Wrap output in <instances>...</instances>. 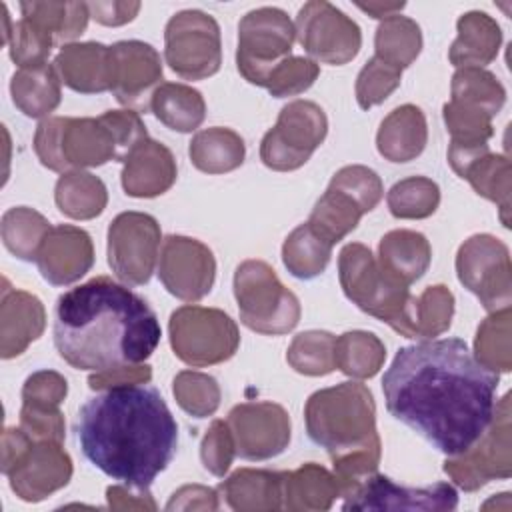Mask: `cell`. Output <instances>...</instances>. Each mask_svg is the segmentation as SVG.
Here are the masks:
<instances>
[{
  "mask_svg": "<svg viewBox=\"0 0 512 512\" xmlns=\"http://www.w3.org/2000/svg\"><path fill=\"white\" fill-rule=\"evenodd\" d=\"M498 372L480 364L460 338L424 340L396 352L382 378L386 410L438 452L460 456L488 430Z\"/></svg>",
  "mask_w": 512,
  "mask_h": 512,
  "instance_id": "cell-1",
  "label": "cell"
},
{
  "mask_svg": "<svg viewBox=\"0 0 512 512\" xmlns=\"http://www.w3.org/2000/svg\"><path fill=\"white\" fill-rule=\"evenodd\" d=\"M74 432L92 466L134 490H148L178 446V424L148 382L110 386L88 398Z\"/></svg>",
  "mask_w": 512,
  "mask_h": 512,
  "instance_id": "cell-2",
  "label": "cell"
},
{
  "mask_svg": "<svg viewBox=\"0 0 512 512\" xmlns=\"http://www.w3.org/2000/svg\"><path fill=\"white\" fill-rule=\"evenodd\" d=\"M160 322L148 302L108 276L64 292L54 310V346L76 370L142 364L158 348Z\"/></svg>",
  "mask_w": 512,
  "mask_h": 512,
  "instance_id": "cell-3",
  "label": "cell"
},
{
  "mask_svg": "<svg viewBox=\"0 0 512 512\" xmlns=\"http://www.w3.org/2000/svg\"><path fill=\"white\" fill-rule=\"evenodd\" d=\"M374 414L372 392L362 382L318 390L306 402V432L328 452L342 498L378 468L380 438Z\"/></svg>",
  "mask_w": 512,
  "mask_h": 512,
  "instance_id": "cell-4",
  "label": "cell"
},
{
  "mask_svg": "<svg viewBox=\"0 0 512 512\" xmlns=\"http://www.w3.org/2000/svg\"><path fill=\"white\" fill-rule=\"evenodd\" d=\"M338 276L346 298L362 312L406 338H416V296L386 278L364 244L352 242L340 250Z\"/></svg>",
  "mask_w": 512,
  "mask_h": 512,
  "instance_id": "cell-5",
  "label": "cell"
},
{
  "mask_svg": "<svg viewBox=\"0 0 512 512\" xmlns=\"http://www.w3.org/2000/svg\"><path fill=\"white\" fill-rule=\"evenodd\" d=\"M240 322L260 334H286L300 320L298 298L262 260H246L234 272Z\"/></svg>",
  "mask_w": 512,
  "mask_h": 512,
  "instance_id": "cell-6",
  "label": "cell"
},
{
  "mask_svg": "<svg viewBox=\"0 0 512 512\" xmlns=\"http://www.w3.org/2000/svg\"><path fill=\"white\" fill-rule=\"evenodd\" d=\"M382 194V180L374 170L360 164L344 166L318 198L308 224L330 244H336L358 226L366 212L376 208Z\"/></svg>",
  "mask_w": 512,
  "mask_h": 512,
  "instance_id": "cell-7",
  "label": "cell"
},
{
  "mask_svg": "<svg viewBox=\"0 0 512 512\" xmlns=\"http://www.w3.org/2000/svg\"><path fill=\"white\" fill-rule=\"evenodd\" d=\"M168 328L174 354L196 368L232 358L240 344L236 322L218 308L180 306L172 312Z\"/></svg>",
  "mask_w": 512,
  "mask_h": 512,
  "instance_id": "cell-8",
  "label": "cell"
},
{
  "mask_svg": "<svg viewBox=\"0 0 512 512\" xmlns=\"http://www.w3.org/2000/svg\"><path fill=\"white\" fill-rule=\"evenodd\" d=\"M164 58L184 80H204L216 74L222 64L218 22L202 10L174 14L164 30Z\"/></svg>",
  "mask_w": 512,
  "mask_h": 512,
  "instance_id": "cell-9",
  "label": "cell"
},
{
  "mask_svg": "<svg viewBox=\"0 0 512 512\" xmlns=\"http://www.w3.org/2000/svg\"><path fill=\"white\" fill-rule=\"evenodd\" d=\"M328 120L324 110L310 100L288 102L260 142V160L278 172L304 166L324 142Z\"/></svg>",
  "mask_w": 512,
  "mask_h": 512,
  "instance_id": "cell-10",
  "label": "cell"
},
{
  "mask_svg": "<svg viewBox=\"0 0 512 512\" xmlns=\"http://www.w3.org/2000/svg\"><path fill=\"white\" fill-rule=\"evenodd\" d=\"M294 40L296 28L284 10L272 6L250 10L238 24V72L250 84H258L272 64L290 56Z\"/></svg>",
  "mask_w": 512,
  "mask_h": 512,
  "instance_id": "cell-11",
  "label": "cell"
},
{
  "mask_svg": "<svg viewBox=\"0 0 512 512\" xmlns=\"http://www.w3.org/2000/svg\"><path fill=\"white\" fill-rule=\"evenodd\" d=\"M456 272L488 312L510 308V254L504 242L490 234H474L456 254Z\"/></svg>",
  "mask_w": 512,
  "mask_h": 512,
  "instance_id": "cell-12",
  "label": "cell"
},
{
  "mask_svg": "<svg viewBox=\"0 0 512 512\" xmlns=\"http://www.w3.org/2000/svg\"><path fill=\"white\" fill-rule=\"evenodd\" d=\"M160 226L144 212H122L108 228V264L126 286H142L150 280L158 250Z\"/></svg>",
  "mask_w": 512,
  "mask_h": 512,
  "instance_id": "cell-13",
  "label": "cell"
},
{
  "mask_svg": "<svg viewBox=\"0 0 512 512\" xmlns=\"http://www.w3.org/2000/svg\"><path fill=\"white\" fill-rule=\"evenodd\" d=\"M296 40L314 58L332 66L350 62L360 46V26L324 0L306 2L296 16Z\"/></svg>",
  "mask_w": 512,
  "mask_h": 512,
  "instance_id": "cell-14",
  "label": "cell"
},
{
  "mask_svg": "<svg viewBox=\"0 0 512 512\" xmlns=\"http://www.w3.org/2000/svg\"><path fill=\"white\" fill-rule=\"evenodd\" d=\"M444 472L466 492H474L494 478H510V396L496 404L494 418L482 438L464 454L450 456Z\"/></svg>",
  "mask_w": 512,
  "mask_h": 512,
  "instance_id": "cell-15",
  "label": "cell"
},
{
  "mask_svg": "<svg viewBox=\"0 0 512 512\" xmlns=\"http://www.w3.org/2000/svg\"><path fill=\"white\" fill-rule=\"evenodd\" d=\"M236 454L244 460H268L284 452L290 442L288 412L274 402H244L226 420Z\"/></svg>",
  "mask_w": 512,
  "mask_h": 512,
  "instance_id": "cell-16",
  "label": "cell"
},
{
  "mask_svg": "<svg viewBox=\"0 0 512 512\" xmlns=\"http://www.w3.org/2000/svg\"><path fill=\"white\" fill-rule=\"evenodd\" d=\"M158 278L172 296L196 302L212 290L216 278L214 254L196 238L172 234L162 244Z\"/></svg>",
  "mask_w": 512,
  "mask_h": 512,
  "instance_id": "cell-17",
  "label": "cell"
},
{
  "mask_svg": "<svg viewBox=\"0 0 512 512\" xmlns=\"http://www.w3.org/2000/svg\"><path fill=\"white\" fill-rule=\"evenodd\" d=\"M458 494L454 486L436 482L424 488H408L392 482L388 476H366L346 498L342 510H454Z\"/></svg>",
  "mask_w": 512,
  "mask_h": 512,
  "instance_id": "cell-18",
  "label": "cell"
},
{
  "mask_svg": "<svg viewBox=\"0 0 512 512\" xmlns=\"http://www.w3.org/2000/svg\"><path fill=\"white\" fill-rule=\"evenodd\" d=\"M4 474L20 500L40 502L70 482L72 460L62 442L32 440Z\"/></svg>",
  "mask_w": 512,
  "mask_h": 512,
  "instance_id": "cell-19",
  "label": "cell"
},
{
  "mask_svg": "<svg viewBox=\"0 0 512 512\" xmlns=\"http://www.w3.org/2000/svg\"><path fill=\"white\" fill-rule=\"evenodd\" d=\"M112 48V92L128 110L146 112L156 84L162 80L160 54L146 42L122 40Z\"/></svg>",
  "mask_w": 512,
  "mask_h": 512,
  "instance_id": "cell-20",
  "label": "cell"
},
{
  "mask_svg": "<svg viewBox=\"0 0 512 512\" xmlns=\"http://www.w3.org/2000/svg\"><path fill=\"white\" fill-rule=\"evenodd\" d=\"M94 264V246L90 234L78 226H52L46 234L36 266L52 286H66L82 278Z\"/></svg>",
  "mask_w": 512,
  "mask_h": 512,
  "instance_id": "cell-21",
  "label": "cell"
},
{
  "mask_svg": "<svg viewBox=\"0 0 512 512\" xmlns=\"http://www.w3.org/2000/svg\"><path fill=\"white\" fill-rule=\"evenodd\" d=\"M60 156L66 168L102 166L108 160H122L118 138L104 116L64 118L60 134Z\"/></svg>",
  "mask_w": 512,
  "mask_h": 512,
  "instance_id": "cell-22",
  "label": "cell"
},
{
  "mask_svg": "<svg viewBox=\"0 0 512 512\" xmlns=\"http://www.w3.org/2000/svg\"><path fill=\"white\" fill-rule=\"evenodd\" d=\"M122 164V188L128 196L154 198L170 190L176 182V160L172 152L152 138L140 140L122 158Z\"/></svg>",
  "mask_w": 512,
  "mask_h": 512,
  "instance_id": "cell-23",
  "label": "cell"
},
{
  "mask_svg": "<svg viewBox=\"0 0 512 512\" xmlns=\"http://www.w3.org/2000/svg\"><path fill=\"white\" fill-rule=\"evenodd\" d=\"M60 80L80 94L112 90V48L100 42L66 44L54 58Z\"/></svg>",
  "mask_w": 512,
  "mask_h": 512,
  "instance_id": "cell-24",
  "label": "cell"
},
{
  "mask_svg": "<svg viewBox=\"0 0 512 512\" xmlns=\"http://www.w3.org/2000/svg\"><path fill=\"white\" fill-rule=\"evenodd\" d=\"M46 326L42 302L24 290H2L0 306V354L4 360L20 356L30 342L40 338Z\"/></svg>",
  "mask_w": 512,
  "mask_h": 512,
  "instance_id": "cell-25",
  "label": "cell"
},
{
  "mask_svg": "<svg viewBox=\"0 0 512 512\" xmlns=\"http://www.w3.org/2000/svg\"><path fill=\"white\" fill-rule=\"evenodd\" d=\"M432 260V248L424 234L414 230H392L378 246V266L386 278L410 286L424 276Z\"/></svg>",
  "mask_w": 512,
  "mask_h": 512,
  "instance_id": "cell-26",
  "label": "cell"
},
{
  "mask_svg": "<svg viewBox=\"0 0 512 512\" xmlns=\"http://www.w3.org/2000/svg\"><path fill=\"white\" fill-rule=\"evenodd\" d=\"M428 140L424 112L414 104L394 108L376 134L378 152L390 162H410L422 154Z\"/></svg>",
  "mask_w": 512,
  "mask_h": 512,
  "instance_id": "cell-27",
  "label": "cell"
},
{
  "mask_svg": "<svg viewBox=\"0 0 512 512\" xmlns=\"http://www.w3.org/2000/svg\"><path fill=\"white\" fill-rule=\"evenodd\" d=\"M282 478L284 472L240 468L218 486V492L238 512L280 510L284 506Z\"/></svg>",
  "mask_w": 512,
  "mask_h": 512,
  "instance_id": "cell-28",
  "label": "cell"
},
{
  "mask_svg": "<svg viewBox=\"0 0 512 512\" xmlns=\"http://www.w3.org/2000/svg\"><path fill=\"white\" fill-rule=\"evenodd\" d=\"M458 38L452 42L448 58L456 68H482L490 64L500 48L502 32L486 12H468L458 18Z\"/></svg>",
  "mask_w": 512,
  "mask_h": 512,
  "instance_id": "cell-29",
  "label": "cell"
},
{
  "mask_svg": "<svg viewBox=\"0 0 512 512\" xmlns=\"http://www.w3.org/2000/svg\"><path fill=\"white\" fill-rule=\"evenodd\" d=\"M60 76L54 64H38L26 66L14 72L10 80V94L16 108L28 118L48 116L62 98L60 92Z\"/></svg>",
  "mask_w": 512,
  "mask_h": 512,
  "instance_id": "cell-30",
  "label": "cell"
},
{
  "mask_svg": "<svg viewBox=\"0 0 512 512\" xmlns=\"http://www.w3.org/2000/svg\"><path fill=\"white\" fill-rule=\"evenodd\" d=\"M340 496V486L334 474L326 468L308 462L294 472H284L282 478V508L288 510H328Z\"/></svg>",
  "mask_w": 512,
  "mask_h": 512,
  "instance_id": "cell-31",
  "label": "cell"
},
{
  "mask_svg": "<svg viewBox=\"0 0 512 512\" xmlns=\"http://www.w3.org/2000/svg\"><path fill=\"white\" fill-rule=\"evenodd\" d=\"M150 110L170 130L192 132L206 118V102L202 94L186 84H158L150 98Z\"/></svg>",
  "mask_w": 512,
  "mask_h": 512,
  "instance_id": "cell-32",
  "label": "cell"
},
{
  "mask_svg": "<svg viewBox=\"0 0 512 512\" xmlns=\"http://www.w3.org/2000/svg\"><path fill=\"white\" fill-rule=\"evenodd\" d=\"M188 154L200 172L224 174L236 170L244 162L246 146L234 130L214 126L194 134Z\"/></svg>",
  "mask_w": 512,
  "mask_h": 512,
  "instance_id": "cell-33",
  "label": "cell"
},
{
  "mask_svg": "<svg viewBox=\"0 0 512 512\" xmlns=\"http://www.w3.org/2000/svg\"><path fill=\"white\" fill-rule=\"evenodd\" d=\"M54 198L58 210L74 220H90L102 214L108 202L104 182L82 170L62 174L56 182Z\"/></svg>",
  "mask_w": 512,
  "mask_h": 512,
  "instance_id": "cell-34",
  "label": "cell"
},
{
  "mask_svg": "<svg viewBox=\"0 0 512 512\" xmlns=\"http://www.w3.org/2000/svg\"><path fill=\"white\" fill-rule=\"evenodd\" d=\"M332 246L308 222L296 226L282 246V260L288 272L300 280L322 274L330 262Z\"/></svg>",
  "mask_w": 512,
  "mask_h": 512,
  "instance_id": "cell-35",
  "label": "cell"
},
{
  "mask_svg": "<svg viewBox=\"0 0 512 512\" xmlns=\"http://www.w3.org/2000/svg\"><path fill=\"white\" fill-rule=\"evenodd\" d=\"M386 348L382 340L364 330L344 332L336 338L334 360L336 368L350 378H372L384 364Z\"/></svg>",
  "mask_w": 512,
  "mask_h": 512,
  "instance_id": "cell-36",
  "label": "cell"
},
{
  "mask_svg": "<svg viewBox=\"0 0 512 512\" xmlns=\"http://www.w3.org/2000/svg\"><path fill=\"white\" fill-rule=\"evenodd\" d=\"M376 58L402 70L410 66L422 50L420 26L406 16L394 14L380 22L374 38Z\"/></svg>",
  "mask_w": 512,
  "mask_h": 512,
  "instance_id": "cell-37",
  "label": "cell"
},
{
  "mask_svg": "<svg viewBox=\"0 0 512 512\" xmlns=\"http://www.w3.org/2000/svg\"><path fill=\"white\" fill-rule=\"evenodd\" d=\"M22 16L44 28L56 44L74 40L88 24V4L84 2H22Z\"/></svg>",
  "mask_w": 512,
  "mask_h": 512,
  "instance_id": "cell-38",
  "label": "cell"
},
{
  "mask_svg": "<svg viewBox=\"0 0 512 512\" xmlns=\"http://www.w3.org/2000/svg\"><path fill=\"white\" fill-rule=\"evenodd\" d=\"M50 222L36 210L26 206H16L2 216V240L4 246L20 260L36 262L38 250L50 232Z\"/></svg>",
  "mask_w": 512,
  "mask_h": 512,
  "instance_id": "cell-39",
  "label": "cell"
},
{
  "mask_svg": "<svg viewBox=\"0 0 512 512\" xmlns=\"http://www.w3.org/2000/svg\"><path fill=\"white\" fill-rule=\"evenodd\" d=\"M476 190V194L496 202L500 206V220L510 226V160L502 154H482L462 174Z\"/></svg>",
  "mask_w": 512,
  "mask_h": 512,
  "instance_id": "cell-40",
  "label": "cell"
},
{
  "mask_svg": "<svg viewBox=\"0 0 512 512\" xmlns=\"http://www.w3.org/2000/svg\"><path fill=\"white\" fill-rule=\"evenodd\" d=\"M506 90L500 80L484 68H458L452 76V102L474 106L496 116L504 106Z\"/></svg>",
  "mask_w": 512,
  "mask_h": 512,
  "instance_id": "cell-41",
  "label": "cell"
},
{
  "mask_svg": "<svg viewBox=\"0 0 512 512\" xmlns=\"http://www.w3.org/2000/svg\"><path fill=\"white\" fill-rule=\"evenodd\" d=\"M390 214L404 220L428 218L440 204V188L432 178L410 176L396 182L386 196Z\"/></svg>",
  "mask_w": 512,
  "mask_h": 512,
  "instance_id": "cell-42",
  "label": "cell"
},
{
  "mask_svg": "<svg viewBox=\"0 0 512 512\" xmlns=\"http://www.w3.org/2000/svg\"><path fill=\"white\" fill-rule=\"evenodd\" d=\"M334 344V334L326 330H308L294 336L286 352V360L300 374L324 376L336 368Z\"/></svg>",
  "mask_w": 512,
  "mask_h": 512,
  "instance_id": "cell-43",
  "label": "cell"
},
{
  "mask_svg": "<svg viewBox=\"0 0 512 512\" xmlns=\"http://www.w3.org/2000/svg\"><path fill=\"white\" fill-rule=\"evenodd\" d=\"M474 358L492 372H508L512 368L510 308L492 312L480 324L474 340Z\"/></svg>",
  "mask_w": 512,
  "mask_h": 512,
  "instance_id": "cell-44",
  "label": "cell"
},
{
  "mask_svg": "<svg viewBox=\"0 0 512 512\" xmlns=\"http://www.w3.org/2000/svg\"><path fill=\"white\" fill-rule=\"evenodd\" d=\"M320 74V66L312 58L286 56L272 64L258 80L256 86L266 88L274 98L296 96L308 90Z\"/></svg>",
  "mask_w": 512,
  "mask_h": 512,
  "instance_id": "cell-45",
  "label": "cell"
},
{
  "mask_svg": "<svg viewBox=\"0 0 512 512\" xmlns=\"http://www.w3.org/2000/svg\"><path fill=\"white\" fill-rule=\"evenodd\" d=\"M174 398L190 416L206 418L214 414L220 404V388L212 376L184 370L174 378Z\"/></svg>",
  "mask_w": 512,
  "mask_h": 512,
  "instance_id": "cell-46",
  "label": "cell"
},
{
  "mask_svg": "<svg viewBox=\"0 0 512 512\" xmlns=\"http://www.w3.org/2000/svg\"><path fill=\"white\" fill-rule=\"evenodd\" d=\"M446 128L452 136V144L464 146H482L494 134L492 116L480 108L466 106L460 102H446L442 108Z\"/></svg>",
  "mask_w": 512,
  "mask_h": 512,
  "instance_id": "cell-47",
  "label": "cell"
},
{
  "mask_svg": "<svg viewBox=\"0 0 512 512\" xmlns=\"http://www.w3.org/2000/svg\"><path fill=\"white\" fill-rule=\"evenodd\" d=\"M6 44L10 46V58L20 68H26L48 62L50 50L56 42L44 28L22 16L10 26V36Z\"/></svg>",
  "mask_w": 512,
  "mask_h": 512,
  "instance_id": "cell-48",
  "label": "cell"
},
{
  "mask_svg": "<svg viewBox=\"0 0 512 512\" xmlns=\"http://www.w3.org/2000/svg\"><path fill=\"white\" fill-rule=\"evenodd\" d=\"M454 296L442 286H428L416 298V338H434L450 328Z\"/></svg>",
  "mask_w": 512,
  "mask_h": 512,
  "instance_id": "cell-49",
  "label": "cell"
},
{
  "mask_svg": "<svg viewBox=\"0 0 512 512\" xmlns=\"http://www.w3.org/2000/svg\"><path fill=\"white\" fill-rule=\"evenodd\" d=\"M402 80V70L386 64L380 58H370L356 78V100L362 110L382 104Z\"/></svg>",
  "mask_w": 512,
  "mask_h": 512,
  "instance_id": "cell-50",
  "label": "cell"
},
{
  "mask_svg": "<svg viewBox=\"0 0 512 512\" xmlns=\"http://www.w3.org/2000/svg\"><path fill=\"white\" fill-rule=\"evenodd\" d=\"M68 394L66 378L54 370H38L30 374L22 388V406L58 408Z\"/></svg>",
  "mask_w": 512,
  "mask_h": 512,
  "instance_id": "cell-51",
  "label": "cell"
},
{
  "mask_svg": "<svg viewBox=\"0 0 512 512\" xmlns=\"http://www.w3.org/2000/svg\"><path fill=\"white\" fill-rule=\"evenodd\" d=\"M234 454L236 448L228 424L224 420H214L200 446V458L204 468L214 476H224L232 464Z\"/></svg>",
  "mask_w": 512,
  "mask_h": 512,
  "instance_id": "cell-52",
  "label": "cell"
},
{
  "mask_svg": "<svg viewBox=\"0 0 512 512\" xmlns=\"http://www.w3.org/2000/svg\"><path fill=\"white\" fill-rule=\"evenodd\" d=\"M20 428L32 440H64V416L58 408L22 406Z\"/></svg>",
  "mask_w": 512,
  "mask_h": 512,
  "instance_id": "cell-53",
  "label": "cell"
},
{
  "mask_svg": "<svg viewBox=\"0 0 512 512\" xmlns=\"http://www.w3.org/2000/svg\"><path fill=\"white\" fill-rule=\"evenodd\" d=\"M64 126V116H52L44 118L34 134V150L38 160L54 170V172H66V164L60 156V134Z\"/></svg>",
  "mask_w": 512,
  "mask_h": 512,
  "instance_id": "cell-54",
  "label": "cell"
},
{
  "mask_svg": "<svg viewBox=\"0 0 512 512\" xmlns=\"http://www.w3.org/2000/svg\"><path fill=\"white\" fill-rule=\"evenodd\" d=\"M150 378H152V370L148 364H134V366H122V368H112V370H104V372H94L88 378V386L92 390H104L110 386L150 382Z\"/></svg>",
  "mask_w": 512,
  "mask_h": 512,
  "instance_id": "cell-55",
  "label": "cell"
},
{
  "mask_svg": "<svg viewBox=\"0 0 512 512\" xmlns=\"http://www.w3.org/2000/svg\"><path fill=\"white\" fill-rule=\"evenodd\" d=\"M166 510H218V492L206 486H182L166 504Z\"/></svg>",
  "mask_w": 512,
  "mask_h": 512,
  "instance_id": "cell-56",
  "label": "cell"
},
{
  "mask_svg": "<svg viewBox=\"0 0 512 512\" xmlns=\"http://www.w3.org/2000/svg\"><path fill=\"white\" fill-rule=\"evenodd\" d=\"M88 10L96 22L104 26H120L134 20L140 10V2H90Z\"/></svg>",
  "mask_w": 512,
  "mask_h": 512,
  "instance_id": "cell-57",
  "label": "cell"
},
{
  "mask_svg": "<svg viewBox=\"0 0 512 512\" xmlns=\"http://www.w3.org/2000/svg\"><path fill=\"white\" fill-rule=\"evenodd\" d=\"M106 498H108V506L114 510H126V508L156 510V504L150 498L148 490H134L130 486H110L106 490Z\"/></svg>",
  "mask_w": 512,
  "mask_h": 512,
  "instance_id": "cell-58",
  "label": "cell"
},
{
  "mask_svg": "<svg viewBox=\"0 0 512 512\" xmlns=\"http://www.w3.org/2000/svg\"><path fill=\"white\" fill-rule=\"evenodd\" d=\"M406 4L404 2H392V4H382V2H368V4H358L360 10L368 12L372 18L378 20H386L390 16H394L396 12H400Z\"/></svg>",
  "mask_w": 512,
  "mask_h": 512,
  "instance_id": "cell-59",
  "label": "cell"
}]
</instances>
